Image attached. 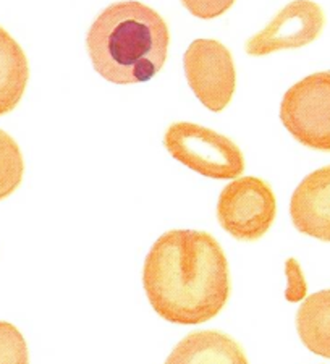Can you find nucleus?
Wrapping results in <instances>:
<instances>
[{
  "instance_id": "39448f33",
  "label": "nucleus",
  "mask_w": 330,
  "mask_h": 364,
  "mask_svg": "<svg viewBox=\"0 0 330 364\" xmlns=\"http://www.w3.org/2000/svg\"><path fill=\"white\" fill-rule=\"evenodd\" d=\"M277 201L272 188L257 177H241L223 188L217 201L220 227L240 242H256L272 227Z\"/></svg>"
},
{
  "instance_id": "1a4fd4ad",
  "label": "nucleus",
  "mask_w": 330,
  "mask_h": 364,
  "mask_svg": "<svg viewBox=\"0 0 330 364\" xmlns=\"http://www.w3.org/2000/svg\"><path fill=\"white\" fill-rule=\"evenodd\" d=\"M164 364H250L238 342L219 331H199L180 340Z\"/></svg>"
},
{
  "instance_id": "ddd939ff",
  "label": "nucleus",
  "mask_w": 330,
  "mask_h": 364,
  "mask_svg": "<svg viewBox=\"0 0 330 364\" xmlns=\"http://www.w3.org/2000/svg\"><path fill=\"white\" fill-rule=\"evenodd\" d=\"M0 364H29L25 337L10 322L0 321Z\"/></svg>"
},
{
  "instance_id": "0eeeda50",
  "label": "nucleus",
  "mask_w": 330,
  "mask_h": 364,
  "mask_svg": "<svg viewBox=\"0 0 330 364\" xmlns=\"http://www.w3.org/2000/svg\"><path fill=\"white\" fill-rule=\"evenodd\" d=\"M326 16L312 0H294L282 9L262 31L251 36L246 52L252 57L269 55L279 50L299 49L319 36Z\"/></svg>"
},
{
  "instance_id": "9d476101",
  "label": "nucleus",
  "mask_w": 330,
  "mask_h": 364,
  "mask_svg": "<svg viewBox=\"0 0 330 364\" xmlns=\"http://www.w3.org/2000/svg\"><path fill=\"white\" fill-rule=\"evenodd\" d=\"M28 58L20 44L0 26V117L14 110L25 94Z\"/></svg>"
},
{
  "instance_id": "4468645a",
  "label": "nucleus",
  "mask_w": 330,
  "mask_h": 364,
  "mask_svg": "<svg viewBox=\"0 0 330 364\" xmlns=\"http://www.w3.org/2000/svg\"><path fill=\"white\" fill-rule=\"evenodd\" d=\"M181 4L196 18L212 20L228 11L235 0H181Z\"/></svg>"
},
{
  "instance_id": "9b49d317",
  "label": "nucleus",
  "mask_w": 330,
  "mask_h": 364,
  "mask_svg": "<svg viewBox=\"0 0 330 364\" xmlns=\"http://www.w3.org/2000/svg\"><path fill=\"white\" fill-rule=\"evenodd\" d=\"M297 331L311 353L330 360V289L312 293L302 303Z\"/></svg>"
},
{
  "instance_id": "6e6552de",
  "label": "nucleus",
  "mask_w": 330,
  "mask_h": 364,
  "mask_svg": "<svg viewBox=\"0 0 330 364\" xmlns=\"http://www.w3.org/2000/svg\"><path fill=\"white\" fill-rule=\"evenodd\" d=\"M290 215L298 232L330 242V166L302 180L292 195Z\"/></svg>"
},
{
  "instance_id": "20e7f679",
  "label": "nucleus",
  "mask_w": 330,
  "mask_h": 364,
  "mask_svg": "<svg viewBox=\"0 0 330 364\" xmlns=\"http://www.w3.org/2000/svg\"><path fill=\"white\" fill-rule=\"evenodd\" d=\"M280 120L299 144L330 152V72L294 83L282 99Z\"/></svg>"
},
{
  "instance_id": "f257e3e1",
  "label": "nucleus",
  "mask_w": 330,
  "mask_h": 364,
  "mask_svg": "<svg viewBox=\"0 0 330 364\" xmlns=\"http://www.w3.org/2000/svg\"><path fill=\"white\" fill-rule=\"evenodd\" d=\"M143 287L162 319L181 326L204 324L230 298L227 256L208 232L170 230L147 252Z\"/></svg>"
},
{
  "instance_id": "7ed1b4c3",
  "label": "nucleus",
  "mask_w": 330,
  "mask_h": 364,
  "mask_svg": "<svg viewBox=\"0 0 330 364\" xmlns=\"http://www.w3.org/2000/svg\"><path fill=\"white\" fill-rule=\"evenodd\" d=\"M164 146L175 161L203 177L238 178L245 170V157L238 146L198 123H172L164 134Z\"/></svg>"
},
{
  "instance_id": "f03ea898",
  "label": "nucleus",
  "mask_w": 330,
  "mask_h": 364,
  "mask_svg": "<svg viewBox=\"0 0 330 364\" xmlns=\"http://www.w3.org/2000/svg\"><path fill=\"white\" fill-rule=\"evenodd\" d=\"M169 44L167 23L154 9L137 0L109 5L86 34L92 67L114 85L154 78L167 60Z\"/></svg>"
},
{
  "instance_id": "f8f14e48",
  "label": "nucleus",
  "mask_w": 330,
  "mask_h": 364,
  "mask_svg": "<svg viewBox=\"0 0 330 364\" xmlns=\"http://www.w3.org/2000/svg\"><path fill=\"white\" fill-rule=\"evenodd\" d=\"M25 162L16 141L0 130V201L21 185Z\"/></svg>"
},
{
  "instance_id": "423d86ee",
  "label": "nucleus",
  "mask_w": 330,
  "mask_h": 364,
  "mask_svg": "<svg viewBox=\"0 0 330 364\" xmlns=\"http://www.w3.org/2000/svg\"><path fill=\"white\" fill-rule=\"evenodd\" d=\"M185 75L194 96L206 109L222 112L232 101L237 73L233 57L215 39L193 41L183 57Z\"/></svg>"
}]
</instances>
